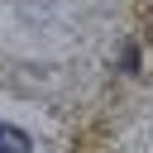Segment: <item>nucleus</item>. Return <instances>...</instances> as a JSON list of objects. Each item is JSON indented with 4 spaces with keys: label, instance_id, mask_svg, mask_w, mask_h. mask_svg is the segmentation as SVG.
<instances>
[{
    "label": "nucleus",
    "instance_id": "nucleus-1",
    "mask_svg": "<svg viewBox=\"0 0 153 153\" xmlns=\"http://www.w3.org/2000/svg\"><path fill=\"white\" fill-rule=\"evenodd\" d=\"M0 153H33V139L14 124H0Z\"/></svg>",
    "mask_w": 153,
    "mask_h": 153
}]
</instances>
